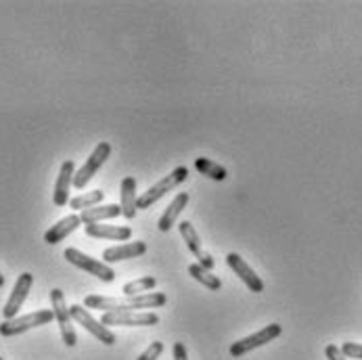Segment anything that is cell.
Masks as SVG:
<instances>
[{
	"label": "cell",
	"instance_id": "1",
	"mask_svg": "<svg viewBox=\"0 0 362 360\" xmlns=\"http://www.w3.org/2000/svg\"><path fill=\"white\" fill-rule=\"evenodd\" d=\"M168 302L165 294L151 291L134 298H107V296H86L84 308L103 310V312H141L143 308H161Z\"/></svg>",
	"mask_w": 362,
	"mask_h": 360
},
{
	"label": "cell",
	"instance_id": "2",
	"mask_svg": "<svg viewBox=\"0 0 362 360\" xmlns=\"http://www.w3.org/2000/svg\"><path fill=\"white\" fill-rule=\"evenodd\" d=\"M187 176H189V170H187L185 166L174 168L165 178H161V180L156 182L149 191H145L141 197H136V209H147V207H151L156 202H159L168 191H172V189H176L180 182H185Z\"/></svg>",
	"mask_w": 362,
	"mask_h": 360
},
{
	"label": "cell",
	"instance_id": "3",
	"mask_svg": "<svg viewBox=\"0 0 362 360\" xmlns=\"http://www.w3.org/2000/svg\"><path fill=\"white\" fill-rule=\"evenodd\" d=\"M51 320H54L52 310H38V312L25 314V316H15V318L4 320L0 325V335L2 337H15V335H21V333H25L30 329L49 325Z\"/></svg>",
	"mask_w": 362,
	"mask_h": 360
},
{
	"label": "cell",
	"instance_id": "4",
	"mask_svg": "<svg viewBox=\"0 0 362 360\" xmlns=\"http://www.w3.org/2000/svg\"><path fill=\"white\" fill-rule=\"evenodd\" d=\"M63 257H65L69 264H74L76 268L86 270L88 274L97 277V279L103 281V283H113V281H115V272H113V268H111L109 264L99 262V260H95V257L86 256L84 252H80V250H76V248H67V250L63 252Z\"/></svg>",
	"mask_w": 362,
	"mask_h": 360
},
{
	"label": "cell",
	"instance_id": "5",
	"mask_svg": "<svg viewBox=\"0 0 362 360\" xmlns=\"http://www.w3.org/2000/svg\"><path fill=\"white\" fill-rule=\"evenodd\" d=\"M51 304H52V314L59 323V329H61V339L67 348H74L78 344V335H76V329L71 325V314H69V306L65 304V296L61 289H52L51 291Z\"/></svg>",
	"mask_w": 362,
	"mask_h": 360
},
{
	"label": "cell",
	"instance_id": "6",
	"mask_svg": "<svg viewBox=\"0 0 362 360\" xmlns=\"http://www.w3.org/2000/svg\"><path fill=\"white\" fill-rule=\"evenodd\" d=\"M281 333H283V327H281L279 323L266 325V327H264L262 331H258V333L247 335V337L235 342V344L230 346V356L239 359V356H243V354H247V352H252V350H258L262 346H266L268 342L276 339Z\"/></svg>",
	"mask_w": 362,
	"mask_h": 360
},
{
	"label": "cell",
	"instance_id": "7",
	"mask_svg": "<svg viewBox=\"0 0 362 360\" xmlns=\"http://www.w3.org/2000/svg\"><path fill=\"white\" fill-rule=\"evenodd\" d=\"M109 155H111V145H109L107 141L99 143V145L95 147V151L88 155L86 163L74 174V182H71V185H74L76 189H84V187L90 182V178L101 170V166L109 159Z\"/></svg>",
	"mask_w": 362,
	"mask_h": 360
},
{
	"label": "cell",
	"instance_id": "8",
	"mask_svg": "<svg viewBox=\"0 0 362 360\" xmlns=\"http://www.w3.org/2000/svg\"><path fill=\"white\" fill-rule=\"evenodd\" d=\"M69 314H71V320H76L78 325H82L88 333H93L99 342H103L105 346H113L115 344V335L111 333L109 327H105L101 320H97L88 308L80 306V304H74L69 306Z\"/></svg>",
	"mask_w": 362,
	"mask_h": 360
},
{
	"label": "cell",
	"instance_id": "9",
	"mask_svg": "<svg viewBox=\"0 0 362 360\" xmlns=\"http://www.w3.org/2000/svg\"><path fill=\"white\" fill-rule=\"evenodd\" d=\"M101 323L105 327H153L159 316L156 312H105Z\"/></svg>",
	"mask_w": 362,
	"mask_h": 360
},
{
	"label": "cell",
	"instance_id": "10",
	"mask_svg": "<svg viewBox=\"0 0 362 360\" xmlns=\"http://www.w3.org/2000/svg\"><path fill=\"white\" fill-rule=\"evenodd\" d=\"M32 283H34V274H30V272H23L15 281V287H13V291H11V296H8V300H6V304L2 308L4 320H11V318L17 316V312L21 310L23 302L28 300V294L32 289Z\"/></svg>",
	"mask_w": 362,
	"mask_h": 360
},
{
	"label": "cell",
	"instance_id": "11",
	"mask_svg": "<svg viewBox=\"0 0 362 360\" xmlns=\"http://www.w3.org/2000/svg\"><path fill=\"white\" fill-rule=\"evenodd\" d=\"M226 266L245 283V287H247L250 291H254V294H262V291H264V281L259 279L258 274L252 270V266H250L243 257L239 256V254H228V256H226Z\"/></svg>",
	"mask_w": 362,
	"mask_h": 360
},
{
	"label": "cell",
	"instance_id": "12",
	"mask_svg": "<svg viewBox=\"0 0 362 360\" xmlns=\"http://www.w3.org/2000/svg\"><path fill=\"white\" fill-rule=\"evenodd\" d=\"M178 228H180V235H182V239H185V243H187L189 252L197 257V264H202L204 268L211 270V268H214V264H216V260H214V257L209 256L206 250H204V245H202V241H199V235H197L195 226H193L191 222H180V224H178Z\"/></svg>",
	"mask_w": 362,
	"mask_h": 360
},
{
	"label": "cell",
	"instance_id": "13",
	"mask_svg": "<svg viewBox=\"0 0 362 360\" xmlns=\"http://www.w3.org/2000/svg\"><path fill=\"white\" fill-rule=\"evenodd\" d=\"M74 174H76V163L71 159L61 163L57 182H54V193H52V202L57 207H63L69 204V187L74 182Z\"/></svg>",
	"mask_w": 362,
	"mask_h": 360
},
{
	"label": "cell",
	"instance_id": "14",
	"mask_svg": "<svg viewBox=\"0 0 362 360\" xmlns=\"http://www.w3.org/2000/svg\"><path fill=\"white\" fill-rule=\"evenodd\" d=\"M147 252V243L145 241H128L115 248H107L103 252L105 264H113V262H122V260H132V257L143 256Z\"/></svg>",
	"mask_w": 362,
	"mask_h": 360
},
{
	"label": "cell",
	"instance_id": "15",
	"mask_svg": "<svg viewBox=\"0 0 362 360\" xmlns=\"http://www.w3.org/2000/svg\"><path fill=\"white\" fill-rule=\"evenodd\" d=\"M80 224H82L80 214L65 216V218H61L54 226H51V228L45 233V241H47L49 245H57V243H61L65 237H69L74 231H78V226H80Z\"/></svg>",
	"mask_w": 362,
	"mask_h": 360
},
{
	"label": "cell",
	"instance_id": "16",
	"mask_svg": "<svg viewBox=\"0 0 362 360\" xmlns=\"http://www.w3.org/2000/svg\"><path fill=\"white\" fill-rule=\"evenodd\" d=\"M86 235L95 239H111V241H128L132 237L130 226H113V224H86Z\"/></svg>",
	"mask_w": 362,
	"mask_h": 360
},
{
	"label": "cell",
	"instance_id": "17",
	"mask_svg": "<svg viewBox=\"0 0 362 360\" xmlns=\"http://www.w3.org/2000/svg\"><path fill=\"white\" fill-rule=\"evenodd\" d=\"M189 193H178L174 199H172V204L168 206V209L163 211V216L159 218V222H157V226H159V231L161 233H168L174 224H176V220H178V216H180V211L187 207L189 204Z\"/></svg>",
	"mask_w": 362,
	"mask_h": 360
},
{
	"label": "cell",
	"instance_id": "18",
	"mask_svg": "<svg viewBox=\"0 0 362 360\" xmlns=\"http://www.w3.org/2000/svg\"><path fill=\"white\" fill-rule=\"evenodd\" d=\"M119 195H122V216H126L128 220H132L136 216V180L132 176H126L122 180V189H119Z\"/></svg>",
	"mask_w": 362,
	"mask_h": 360
},
{
	"label": "cell",
	"instance_id": "19",
	"mask_svg": "<svg viewBox=\"0 0 362 360\" xmlns=\"http://www.w3.org/2000/svg\"><path fill=\"white\" fill-rule=\"evenodd\" d=\"M117 216H122V207L115 206V204H111V206H95L80 211L82 224H99L103 220H111V218H117Z\"/></svg>",
	"mask_w": 362,
	"mask_h": 360
},
{
	"label": "cell",
	"instance_id": "20",
	"mask_svg": "<svg viewBox=\"0 0 362 360\" xmlns=\"http://www.w3.org/2000/svg\"><path fill=\"white\" fill-rule=\"evenodd\" d=\"M195 170H197L199 174L207 176V178L216 180V182H222V180H226V176H228V172H226L224 166H220V163H216V161H211V159H207V157H197V159H195Z\"/></svg>",
	"mask_w": 362,
	"mask_h": 360
},
{
	"label": "cell",
	"instance_id": "21",
	"mask_svg": "<svg viewBox=\"0 0 362 360\" xmlns=\"http://www.w3.org/2000/svg\"><path fill=\"white\" fill-rule=\"evenodd\" d=\"M189 274H191L197 283H202L204 287L211 289V291H220V289H222V281H220L216 274H211V270L204 268L202 264H191V266H189Z\"/></svg>",
	"mask_w": 362,
	"mask_h": 360
},
{
	"label": "cell",
	"instance_id": "22",
	"mask_svg": "<svg viewBox=\"0 0 362 360\" xmlns=\"http://www.w3.org/2000/svg\"><path fill=\"white\" fill-rule=\"evenodd\" d=\"M156 287V277H143V279H136V281H132V283H126V285L122 287V296H124V298H134V296H143L145 291L151 294Z\"/></svg>",
	"mask_w": 362,
	"mask_h": 360
},
{
	"label": "cell",
	"instance_id": "23",
	"mask_svg": "<svg viewBox=\"0 0 362 360\" xmlns=\"http://www.w3.org/2000/svg\"><path fill=\"white\" fill-rule=\"evenodd\" d=\"M105 199V193L103 191H90V193H84V195H78L76 199H71L69 202V207L71 209H88V207H95V206H99L101 202Z\"/></svg>",
	"mask_w": 362,
	"mask_h": 360
},
{
	"label": "cell",
	"instance_id": "24",
	"mask_svg": "<svg viewBox=\"0 0 362 360\" xmlns=\"http://www.w3.org/2000/svg\"><path fill=\"white\" fill-rule=\"evenodd\" d=\"M341 352L346 354V359L362 360V344H354V342H346L341 346Z\"/></svg>",
	"mask_w": 362,
	"mask_h": 360
},
{
	"label": "cell",
	"instance_id": "25",
	"mask_svg": "<svg viewBox=\"0 0 362 360\" xmlns=\"http://www.w3.org/2000/svg\"><path fill=\"white\" fill-rule=\"evenodd\" d=\"M161 352H163V344L161 342H153L136 360H157L161 356Z\"/></svg>",
	"mask_w": 362,
	"mask_h": 360
},
{
	"label": "cell",
	"instance_id": "26",
	"mask_svg": "<svg viewBox=\"0 0 362 360\" xmlns=\"http://www.w3.org/2000/svg\"><path fill=\"white\" fill-rule=\"evenodd\" d=\"M325 356L329 360H348L346 359V354L341 352V348L335 346V344H329V346L325 348Z\"/></svg>",
	"mask_w": 362,
	"mask_h": 360
},
{
	"label": "cell",
	"instance_id": "27",
	"mask_svg": "<svg viewBox=\"0 0 362 360\" xmlns=\"http://www.w3.org/2000/svg\"><path fill=\"white\" fill-rule=\"evenodd\" d=\"M172 352H174V360H189L187 348H185V344H180V342H176V344L172 346Z\"/></svg>",
	"mask_w": 362,
	"mask_h": 360
},
{
	"label": "cell",
	"instance_id": "28",
	"mask_svg": "<svg viewBox=\"0 0 362 360\" xmlns=\"http://www.w3.org/2000/svg\"><path fill=\"white\" fill-rule=\"evenodd\" d=\"M0 287H4V277L0 274Z\"/></svg>",
	"mask_w": 362,
	"mask_h": 360
},
{
	"label": "cell",
	"instance_id": "29",
	"mask_svg": "<svg viewBox=\"0 0 362 360\" xmlns=\"http://www.w3.org/2000/svg\"><path fill=\"white\" fill-rule=\"evenodd\" d=\"M0 360H4V359H2V356H0Z\"/></svg>",
	"mask_w": 362,
	"mask_h": 360
}]
</instances>
